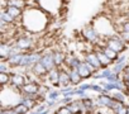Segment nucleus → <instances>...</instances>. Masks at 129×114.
Masks as SVG:
<instances>
[{
  "mask_svg": "<svg viewBox=\"0 0 129 114\" xmlns=\"http://www.w3.org/2000/svg\"><path fill=\"white\" fill-rule=\"evenodd\" d=\"M24 15L32 18V22H25L22 23L24 27V31L32 33V34H37L38 32L43 31L47 27L48 23V13H46L43 9H38V8H30V9H24Z\"/></svg>",
  "mask_w": 129,
  "mask_h": 114,
  "instance_id": "nucleus-1",
  "label": "nucleus"
},
{
  "mask_svg": "<svg viewBox=\"0 0 129 114\" xmlns=\"http://www.w3.org/2000/svg\"><path fill=\"white\" fill-rule=\"evenodd\" d=\"M14 43L15 46H18L22 51L25 52H30V51H36V39H34V34L24 31L23 34H20L19 37L14 38Z\"/></svg>",
  "mask_w": 129,
  "mask_h": 114,
  "instance_id": "nucleus-2",
  "label": "nucleus"
},
{
  "mask_svg": "<svg viewBox=\"0 0 129 114\" xmlns=\"http://www.w3.org/2000/svg\"><path fill=\"white\" fill-rule=\"evenodd\" d=\"M81 37H82L84 42L91 43L92 46H96L101 42V36L95 29V27L92 24H87L81 29Z\"/></svg>",
  "mask_w": 129,
  "mask_h": 114,
  "instance_id": "nucleus-3",
  "label": "nucleus"
},
{
  "mask_svg": "<svg viewBox=\"0 0 129 114\" xmlns=\"http://www.w3.org/2000/svg\"><path fill=\"white\" fill-rule=\"evenodd\" d=\"M104 39H105L106 46H109L111 49H114L119 54L123 53L124 51H126V48H128V44L124 42V39L121 38V36L119 33H113L111 36L105 37Z\"/></svg>",
  "mask_w": 129,
  "mask_h": 114,
  "instance_id": "nucleus-4",
  "label": "nucleus"
},
{
  "mask_svg": "<svg viewBox=\"0 0 129 114\" xmlns=\"http://www.w3.org/2000/svg\"><path fill=\"white\" fill-rule=\"evenodd\" d=\"M27 75L22 74V72H12L10 74V84L9 86H12L14 90L20 91V89L27 84Z\"/></svg>",
  "mask_w": 129,
  "mask_h": 114,
  "instance_id": "nucleus-5",
  "label": "nucleus"
},
{
  "mask_svg": "<svg viewBox=\"0 0 129 114\" xmlns=\"http://www.w3.org/2000/svg\"><path fill=\"white\" fill-rule=\"evenodd\" d=\"M41 62H42V65L48 70V72L57 67V65H56V62H54V59H53V51L43 52L42 59H41Z\"/></svg>",
  "mask_w": 129,
  "mask_h": 114,
  "instance_id": "nucleus-6",
  "label": "nucleus"
},
{
  "mask_svg": "<svg viewBox=\"0 0 129 114\" xmlns=\"http://www.w3.org/2000/svg\"><path fill=\"white\" fill-rule=\"evenodd\" d=\"M82 60L84 61H87L89 64H91L96 70H100L103 69L101 67V64H100V60H99V57L96 54V52L92 49V51H87V52H84L82 53Z\"/></svg>",
  "mask_w": 129,
  "mask_h": 114,
  "instance_id": "nucleus-7",
  "label": "nucleus"
},
{
  "mask_svg": "<svg viewBox=\"0 0 129 114\" xmlns=\"http://www.w3.org/2000/svg\"><path fill=\"white\" fill-rule=\"evenodd\" d=\"M82 61L84 60L80 59L79 56H76L75 53H67L66 61H64V66L70 70H76V69H79V66L81 65Z\"/></svg>",
  "mask_w": 129,
  "mask_h": 114,
  "instance_id": "nucleus-8",
  "label": "nucleus"
},
{
  "mask_svg": "<svg viewBox=\"0 0 129 114\" xmlns=\"http://www.w3.org/2000/svg\"><path fill=\"white\" fill-rule=\"evenodd\" d=\"M96 101H98L99 108H104V109H109L110 110V108L113 106L115 100L113 99L111 94H99Z\"/></svg>",
  "mask_w": 129,
  "mask_h": 114,
  "instance_id": "nucleus-9",
  "label": "nucleus"
},
{
  "mask_svg": "<svg viewBox=\"0 0 129 114\" xmlns=\"http://www.w3.org/2000/svg\"><path fill=\"white\" fill-rule=\"evenodd\" d=\"M94 51L96 52V54H98V57H99V60H100V64H101V67H103V69H106V67L113 66L114 62L103 52V49H101L100 46H94Z\"/></svg>",
  "mask_w": 129,
  "mask_h": 114,
  "instance_id": "nucleus-10",
  "label": "nucleus"
},
{
  "mask_svg": "<svg viewBox=\"0 0 129 114\" xmlns=\"http://www.w3.org/2000/svg\"><path fill=\"white\" fill-rule=\"evenodd\" d=\"M41 84L37 81H27V84L20 89V94H39Z\"/></svg>",
  "mask_w": 129,
  "mask_h": 114,
  "instance_id": "nucleus-11",
  "label": "nucleus"
},
{
  "mask_svg": "<svg viewBox=\"0 0 129 114\" xmlns=\"http://www.w3.org/2000/svg\"><path fill=\"white\" fill-rule=\"evenodd\" d=\"M30 72H32L36 77H38V79H44V77H47V75H48V70L42 65V62H41V61L32 66Z\"/></svg>",
  "mask_w": 129,
  "mask_h": 114,
  "instance_id": "nucleus-12",
  "label": "nucleus"
},
{
  "mask_svg": "<svg viewBox=\"0 0 129 114\" xmlns=\"http://www.w3.org/2000/svg\"><path fill=\"white\" fill-rule=\"evenodd\" d=\"M59 71H61V69L59 67H56L52 71H49L48 75H47V77H46L47 81H49L51 85L54 86V88H61L59 86Z\"/></svg>",
  "mask_w": 129,
  "mask_h": 114,
  "instance_id": "nucleus-13",
  "label": "nucleus"
},
{
  "mask_svg": "<svg viewBox=\"0 0 129 114\" xmlns=\"http://www.w3.org/2000/svg\"><path fill=\"white\" fill-rule=\"evenodd\" d=\"M66 56H67V53H64V52L61 51V49L53 51V59H54V62H56L57 67H62V66L64 65V61H66Z\"/></svg>",
  "mask_w": 129,
  "mask_h": 114,
  "instance_id": "nucleus-14",
  "label": "nucleus"
},
{
  "mask_svg": "<svg viewBox=\"0 0 129 114\" xmlns=\"http://www.w3.org/2000/svg\"><path fill=\"white\" fill-rule=\"evenodd\" d=\"M79 72H80V75H81V77L84 79V80H87V79H90V77H92V75L95 74V72H92L89 67H87V65H86V62L85 61H82L81 62V65L79 66Z\"/></svg>",
  "mask_w": 129,
  "mask_h": 114,
  "instance_id": "nucleus-15",
  "label": "nucleus"
},
{
  "mask_svg": "<svg viewBox=\"0 0 129 114\" xmlns=\"http://www.w3.org/2000/svg\"><path fill=\"white\" fill-rule=\"evenodd\" d=\"M69 74H70V79H71V85L72 86H79L80 84H82V77L79 72V70H70L69 69Z\"/></svg>",
  "mask_w": 129,
  "mask_h": 114,
  "instance_id": "nucleus-16",
  "label": "nucleus"
},
{
  "mask_svg": "<svg viewBox=\"0 0 129 114\" xmlns=\"http://www.w3.org/2000/svg\"><path fill=\"white\" fill-rule=\"evenodd\" d=\"M4 10H7L12 17H14L15 19H22V17H23V13H24V9H19V8H17V7H10V5H8V7H5V8H3Z\"/></svg>",
  "mask_w": 129,
  "mask_h": 114,
  "instance_id": "nucleus-17",
  "label": "nucleus"
},
{
  "mask_svg": "<svg viewBox=\"0 0 129 114\" xmlns=\"http://www.w3.org/2000/svg\"><path fill=\"white\" fill-rule=\"evenodd\" d=\"M19 103H23L29 110H34V109L37 108V105L39 104L38 100H36V99H30V98H24V96H22V95H20Z\"/></svg>",
  "mask_w": 129,
  "mask_h": 114,
  "instance_id": "nucleus-18",
  "label": "nucleus"
},
{
  "mask_svg": "<svg viewBox=\"0 0 129 114\" xmlns=\"http://www.w3.org/2000/svg\"><path fill=\"white\" fill-rule=\"evenodd\" d=\"M100 47H101L103 52H104V53H105V54H106V56L109 57V59H110V60H111L113 62H115V61L118 60V57H119V53H118V52H115L114 49H111V48H110L109 46H106V43H105L104 46H100Z\"/></svg>",
  "mask_w": 129,
  "mask_h": 114,
  "instance_id": "nucleus-19",
  "label": "nucleus"
},
{
  "mask_svg": "<svg viewBox=\"0 0 129 114\" xmlns=\"http://www.w3.org/2000/svg\"><path fill=\"white\" fill-rule=\"evenodd\" d=\"M0 22H4L7 24H15V18L12 17L7 10H2V13H0Z\"/></svg>",
  "mask_w": 129,
  "mask_h": 114,
  "instance_id": "nucleus-20",
  "label": "nucleus"
},
{
  "mask_svg": "<svg viewBox=\"0 0 129 114\" xmlns=\"http://www.w3.org/2000/svg\"><path fill=\"white\" fill-rule=\"evenodd\" d=\"M110 94H111L113 99H114V100H116V101H121V103H125V101L128 100V96H126L125 91L115 90V91H113V93H110Z\"/></svg>",
  "mask_w": 129,
  "mask_h": 114,
  "instance_id": "nucleus-21",
  "label": "nucleus"
},
{
  "mask_svg": "<svg viewBox=\"0 0 129 114\" xmlns=\"http://www.w3.org/2000/svg\"><path fill=\"white\" fill-rule=\"evenodd\" d=\"M59 93L62 96H75L76 93V86H67V88H59Z\"/></svg>",
  "mask_w": 129,
  "mask_h": 114,
  "instance_id": "nucleus-22",
  "label": "nucleus"
},
{
  "mask_svg": "<svg viewBox=\"0 0 129 114\" xmlns=\"http://www.w3.org/2000/svg\"><path fill=\"white\" fill-rule=\"evenodd\" d=\"M9 84H10V74L0 72V85H2V88H5Z\"/></svg>",
  "mask_w": 129,
  "mask_h": 114,
  "instance_id": "nucleus-23",
  "label": "nucleus"
},
{
  "mask_svg": "<svg viewBox=\"0 0 129 114\" xmlns=\"http://www.w3.org/2000/svg\"><path fill=\"white\" fill-rule=\"evenodd\" d=\"M126 65H128V62H121V64L114 62V64H113V66H111V70H113L114 72H116V74H120V75H121V72L125 70Z\"/></svg>",
  "mask_w": 129,
  "mask_h": 114,
  "instance_id": "nucleus-24",
  "label": "nucleus"
},
{
  "mask_svg": "<svg viewBox=\"0 0 129 114\" xmlns=\"http://www.w3.org/2000/svg\"><path fill=\"white\" fill-rule=\"evenodd\" d=\"M13 108L15 109V111H17L18 114H28V113L30 111V110H29L23 103H17Z\"/></svg>",
  "mask_w": 129,
  "mask_h": 114,
  "instance_id": "nucleus-25",
  "label": "nucleus"
},
{
  "mask_svg": "<svg viewBox=\"0 0 129 114\" xmlns=\"http://www.w3.org/2000/svg\"><path fill=\"white\" fill-rule=\"evenodd\" d=\"M59 90H56V89H51L47 94V100H59Z\"/></svg>",
  "mask_w": 129,
  "mask_h": 114,
  "instance_id": "nucleus-26",
  "label": "nucleus"
},
{
  "mask_svg": "<svg viewBox=\"0 0 129 114\" xmlns=\"http://www.w3.org/2000/svg\"><path fill=\"white\" fill-rule=\"evenodd\" d=\"M113 114H129V105L128 104H121Z\"/></svg>",
  "mask_w": 129,
  "mask_h": 114,
  "instance_id": "nucleus-27",
  "label": "nucleus"
},
{
  "mask_svg": "<svg viewBox=\"0 0 129 114\" xmlns=\"http://www.w3.org/2000/svg\"><path fill=\"white\" fill-rule=\"evenodd\" d=\"M56 114H72V111L70 110V108L67 105H61L54 110Z\"/></svg>",
  "mask_w": 129,
  "mask_h": 114,
  "instance_id": "nucleus-28",
  "label": "nucleus"
},
{
  "mask_svg": "<svg viewBox=\"0 0 129 114\" xmlns=\"http://www.w3.org/2000/svg\"><path fill=\"white\" fill-rule=\"evenodd\" d=\"M74 100H75V99H74L72 96H62L61 100H58V104H61V105H69V104H71Z\"/></svg>",
  "mask_w": 129,
  "mask_h": 114,
  "instance_id": "nucleus-29",
  "label": "nucleus"
},
{
  "mask_svg": "<svg viewBox=\"0 0 129 114\" xmlns=\"http://www.w3.org/2000/svg\"><path fill=\"white\" fill-rule=\"evenodd\" d=\"M119 79H121L120 74H116V72H114V71H113V72H111V75L106 79V81H108V82H116Z\"/></svg>",
  "mask_w": 129,
  "mask_h": 114,
  "instance_id": "nucleus-30",
  "label": "nucleus"
},
{
  "mask_svg": "<svg viewBox=\"0 0 129 114\" xmlns=\"http://www.w3.org/2000/svg\"><path fill=\"white\" fill-rule=\"evenodd\" d=\"M0 114H18L15 111V109L13 106H8V108H2L0 109Z\"/></svg>",
  "mask_w": 129,
  "mask_h": 114,
  "instance_id": "nucleus-31",
  "label": "nucleus"
},
{
  "mask_svg": "<svg viewBox=\"0 0 129 114\" xmlns=\"http://www.w3.org/2000/svg\"><path fill=\"white\" fill-rule=\"evenodd\" d=\"M77 88H79L80 90L87 91V90H90V88H91V84H89V82H82V84H80Z\"/></svg>",
  "mask_w": 129,
  "mask_h": 114,
  "instance_id": "nucleus-32",
  "label": "nucleus"
},
{
  "mask_svg": "<svg viewBox=\"0 0 129 114\" xmlns=\"http://www.w3.org/2000/svg\"><path fill=\"white\" fill-rule=\"evenodd\" d=\"M119 34L121 36V38L124 39V42L126 44H129V32H120Z\"/></svg>",
  "mask_w": 129,
  "mask_h": 114,
  "instance_id": "nucleus-33",
  "label": "nucleus"
},
{
  "mask_svg": "<svg viewBox=\"0 0 129 114\" xmlns=\"http://www.w3.org/2000/svg\"><path fill=\"white\" fill-rule=\"evenodd\" d=\"M46 104L48 108H54L58 104V100H46Z\"/></svg>",
  "mask_w": 129,
  "mask_h": 114,
  "instance_id": "nucleus-34",
  "label": "nucleus"
},
{
  "mask_svg": "<svg viewBox=\"0 0 129 114\" xmlns=\"http://www.w3.org/2000/svg\"><path fill=\"white\" fill-rule=\"evenodd\" d=\"M115 62H118V64L126 62V56H125V54H121V56H119V57H118V60H116Z\"/></svg>",
  "mask_w": 129,
  "mask_h": 114,
  "instance_id": "nucleus-35",
  "label": "nucleus"
},
{
  "mask_svg": "<svg viewBox=\"0 0 129 114\" xmlns=\"http://www.w3.org/2000/svg\"><path fill=\"white\" fill-rule=\"evenodd\" d=\"M91 114H104V113H103V111H101L100 109H95V110H94V111H92Z\"/></svg>",
  "mask_w": 129,
  "mask_h": 114,
  "instance_id": "nucleus-36",
  "label": "nucleus"
},
{
  "mask_svg": "<svg viewBox=\"0 0 129 114\" xmlns=\"http://www.w3.org/2000/svg\"><path fill=\"white\" fill-rule=\"evenodd\" d=\"M28 114H41V113H38V111H36V110H30Z\"/></svg>",
  "mask_w": 129,
  "mask_h": 114,
  "instance_id": "nucleus-37",
  "label": "nucleus"
},
{
  "mask_svg": "<svg viewBox=\"0 0 129 114\" xmlns=\"http://www.w3.org/2000/svg\"><path fill=\"white\" fill-rule=\"evenodd\" d=\"M125 94H126V96H128V99H129V88L125 90Z\"/></svg>",
  "mask_w": 129,
  "mask_h": 114,
  "instance_id": "nucleus-38",
  "label": "nucleus"
},
{
  "mask_svg": "<svg viewBox=\"0 0 129 114\" xmlns=\"http://www.w3.org/2000/svg\"><path fill=\"white\" fill-rule=\"evenodd\" d=\"M53 114H56V113H53Z\"/></svg>",
  "mask_w": 129,
  "mask_h": 114,
  "instance_id": "nucleus-39",
  "label": "nucleus"
}]
</instances>
